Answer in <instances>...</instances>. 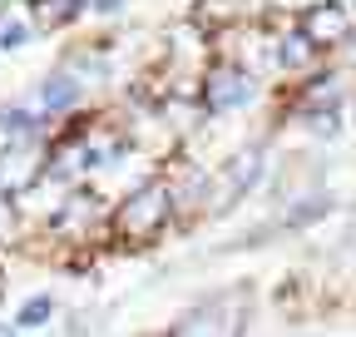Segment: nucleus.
Masks as SVG:
<instances>
[{
	"label": "nucleus",
	"mask_w": 356,
	"mask_h": 337,
	"mask_svg": "<svg viewBox=\"0 0 356 337\" xmlns=\"http://www.w3.org/2000/svg\"><path fill=\"white\" fill-rule=\"evenodd\" d=\"M287 45H292V50H287V55H282V60H287V65H302V60H307V55H312V50H307V40H287Z\"/></svg>",
	"instance_id": "7"
},
{
	"label": "nucleus",
	"mask_w": 356,
	"mask_h": 337,
	"mask_svg": "<svg viewBox=\"0 0 356 337\" xmlns=\"http://www.w3.org/2000/svg\"><path fill=\"white\" fill-rule=\"evenodd\" d=\"M35 124H40L35 109H20V104L0 109V134H35Z\"/></svg>",
	"instance_id": "4"
},
{
	"label": "nucleus",
	"mask_w": 356,
	"mask_h": 337,
	"mask_svg": "<svg viewBox=\"0 0 356 337\" xmlns=\"http://www.w3.org/2000/svg\"><path fill=\"white\" fill-rule=\"evenodd\" d=\"M252 100V79L243 70H218L213 84H208V104L213 109H233V104H248Z\"/></svg>",
	"instance_id": "1"
},
{
	"label": "nucleus",
	"mask_w": 356,
	"mask_h": 337,
	"mask_svg": "<svg viewBox=\"0 0 356 337\" xmlns=\"http://www.w3.org/2000/svg\"><path fill=\"white\" fill-rule=\"evenodd\" d=\"M30 40V25H20V20H10V25H0V50H20Z\"/></svg>",
	"instance_id": "5"
},
{
	"label": "nucleus",
	"mask_w": 356,
	"mask_h": 337,
	"mask_svg": "<svg viewBox=\"0 0 356 337\" xmlns=\"http://www.w3.org/2000/svg\"><path fill=\"white\" fill-rule=\"evenodd\" d=\"M50 313H55V303H50V298L40 292V298H30V303L20 308L15 327H20V332H35V327H44V322H50Z\"/></svg>",
	"instance_id": "3"
},
{
	"label": "nucleus",
	"mask_w": 356,
	"mask_h": 337,
	"mask_svg": "<svg viewBox=\"0 0 356 337\" xmlns=\"http://www.w3.org/2000/svg\"><path fill=\"white\" fill-rule=\"evenodd\" d=\"M95 10H119V0H95Z\"/></svg>",
	"instance_id": "8"
},
{
	"label": "nucleus",
	"mask_w": 356,
	"mask_h": 337,
	"mask_svg": "<svg viewBox=\"0 0 356 337\" xmlns=\"http://www.w3.org/2000/svg\"><path fill=\"white\" fill-rule=\"evenodd\" d=\"M312 30H317V35H337V30H346V15L337 10V15H317V20H312Z\"/></svg>",
	"instance_id": "6"
},
{
	"label": "nucleus",
	"mask_w": 356,
	"mask_h": 337,
	"mask_svg": "<svg viewBox=\"0 0 356 337\" xmlns=\"http://www.w3.org/2000/svg\"><path fill=\"white\" fill-rule=\"evenodd\" d=\"M74 100H79V84H74L65 70H55L50 79L40 84V104H44V114H50V109H70Z\"/></svg>",
	"instance_id": "2"
}]
</instances>
